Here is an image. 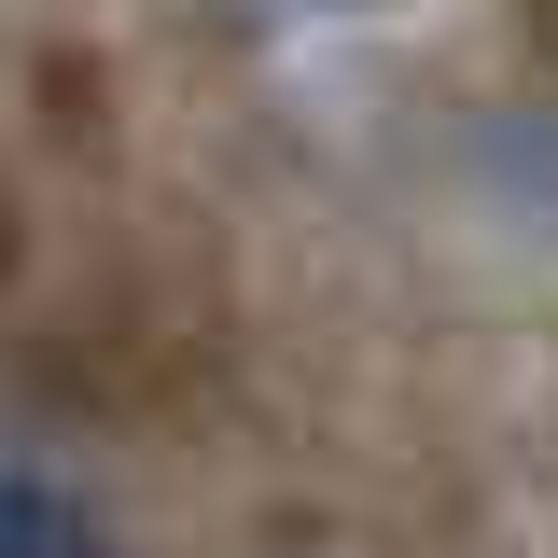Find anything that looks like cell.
Instances as JSON below:
<instances>
[{"mask_svg":"<svg viewBox=\"0 0 558 558\" xmlns=\"http://www.w3.org/2000/svg\"><path fill=\"white\" fill-rule=\"evenodd\" d=\"M0 558H112V531L84 517V488L14 475V461H0Z\"/></svg>","mask_w":558,"mask_h":558,"instance_id":"cell-1","label":"cell"},{"mask_svg":"<svg viewBox=\"0 0 558 558\" xmlns=\"http://www.w3.org/2000/svg\"><path fill=\"white\" fill-rule=\"evenodd\" d=\"M252 14H322V0H252Z\"/></svg>","mask_w":558,"mask_h":558,"instance_id":"cell-2","label":"cell"}]
</instances>
